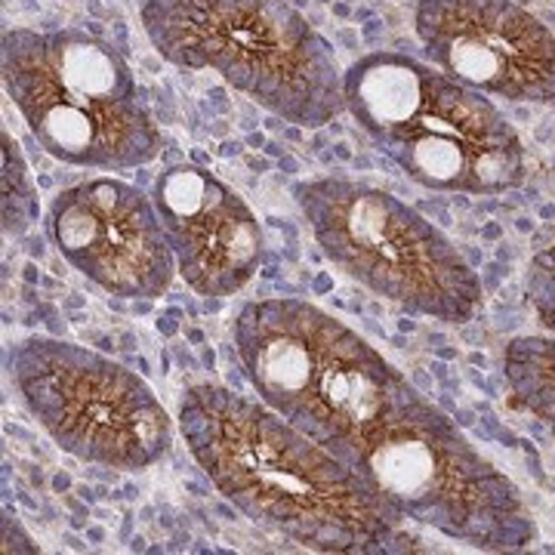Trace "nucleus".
Instances as JSON below:
<instances>
[{"instance_id": "obj_2", "label": "nucleus", "mask_w": 555, "mask_h": 555, "mask_svg": "<svg viewBox=\"0 0 555 555\" xmlns=\"http://www.w3.org/2000/svg\"><path fill=\"white\" fill-rule=\"evenodd\" d=\"M346 112L408 179L433 192L503 195L528 173L494 102L408 53H367L343 72Z\"/></svg>"}, {"instance_id": "obj_1", "label": "nucleus", "mask_w": 555, "mask_h": 555, "mask_svg": "<svg viewBox=\"0 0 555 555\" xmlns=\"http://www.w3.org/2000/svg\"><path fill=\"white\" fill-rule=\"evenodd\" d=\"M179 433L219 494L259 528L327 555L392 553L401 518L291 420L214 383L179 398Z\"/></svg>"}, {"instance_id": "obj_11", "label": "nucleus", "mask_w": 555, "mask_h": 555, "mask_svg": "<svg viewBox=\"0 0 555 555\" xmlns=\"http://www.w3.org/2000/svg\"><path fill=\"white\" fill-rule=\"evenodd\" d=\"M179 278L210 299H229L259 272L266 238L232 185L195 164L167 167L152 189Z\"/></svg>"}, {"instance_id": "obj_4", "label": "nucleus", "mask_w": 555, "mask_h": 555, "mask_svg": "<svg viewBox=\"0 0 555 555\" xmlns=\"http://www.w3.org/2000/svg\"><path fill=\"white\" fill-rule=\"evenodd\" d=\"M139 22L160 60L214 72L294 127L346 112L334 47L287 0H145Z\"/></svg>"}, {"instance_id": "obj_5", "label": "nucleus", "mask_w": 555, "mask_h": 555, "mask_svg": "<svg viewBox=\"0 0 555 555\" xmlns=\"http://www.w3.org/2000/svg\"><path fill=\"white\" fill-rule=\"evenodd\" d=\"M3 90L40 149L87 170H137L160 155V127L139 102L137 75L105 40L78 28H7Z\"/></svg>"}, {"instance_id": "obj_10", "label": "nucleus", "mask_w": 555, "mask_h": 555, "mask_svg": "<svg viewBox=\"0 0 555 555\" xmlns=\"http://www.w3.org/2000/svg\"><path fill=\"white\" fill-rule=\"evenodd\" d=\"M414 28L429 62L478 93L555 102V35L513 0H420Z\"/></svg>"}, {"instance_id": "obj_14", "label": "nucleus", "mask_w": 555, "mask_h": 555, "mask_svg": "<svg viewBox=\"0 0 555 555\" xmlns=\"http://www.w3.org/2000/svg\"><path fill=\"white\" fill-rule=\"evenodd\" d=\"M528 294L540 321L555 334V247L543 250L528 272Z\"/></svg>"}, {"instance_id": "obj_3", "label": "nucleus", "mask_w": 555, "mask_h": 555, "mask_svg": "<svg viewBox=\"0 0 555 555\" xmlns=\"http://www.w3.org/2000/svg\"><path fill=\"white\" fill-rule=\"evenodd\" d=\"M232 337L259 401L346 463L411 386L367 339L306 299L244 302Z\"/></svg>"}, {"instance_id": "obj_12", "label": "nucleus", "mask_w": 555, "mask_h": 555, "mask_svg": "<svg viewBox=\"0 0 555 555\" xmlns=\"http://www.w3.org/2000/svg\"><path fill=\"white\" fill-rule=\"evenodd\" d=\"M503 371L518 404L540 416L555 436V339H513L506 346Z\"/></svg>"}, {"instance_id": "obj_7", "label": "nucleus", "mask_w": 555, "mask_h": 555, "mask_svg": "<svg viewBox=\"0 0 555 555\" xmlns=\"http://www.w3.org/2000/svg\"><path fill=\"white\" fill-rule=\"evenodd\" d=\"M318 250L339 272L411 315L469 321L481 281L454 241L377 185L321 177L294 185Z\"/></svg>"}, {"instance_id": "obj_13", "label": "nucleus", "mask_w": 555, "mask_h": 555, "mask_svg": "<svg viewBox=\"0 0 555 555\" xmlns=\"http://www.w3.org/2000/svg\"><path fill=\"white\" fill-rule=\"evenodd\" d=\"M0 164H3V235L7 238H22L35 219H38V198H35V182L25 167L20 145L13 142L10 130H3V152H0Z\"/></svg>"}, {"instance_id": "obj_8", "label": "nucleus", "mask_w": 555, "mask_h": 555, "mask_svg": "<svg viewBox=\"0 0 555 555\" xmlns=\"http://www.w3.org/2000/svg\"><path fill=\"white\" fill-rule=\"evenodd\" d=\"M7 374L22 408L80 463L142 473L173 448V420L145 379L87 346L25 337Z\"/></svg>"}, {"instance_id": "obj_6", "label": "nucleus", "mask_w": 555, "mask_h": 555, "mask_svg": "<svg viewBox=\"0 0 555 555\" xmlns=\"http://www.w3.org/2000/svg\"><path fill=\"white\" fill-rule=\"evenodd\" d=\"M398 518L476 550H521L537 528L518 488L408 386L349 460Z\"/></svg>"}, {"instance_id": "obj_9", "label": "nucleus", "mask_w": 555, "mask_h": 555, "mask_svg": "<svg viewBox=\"0 0 555 555\" xmlns=\"http://www.w3.org/2000/svg\"><path fill=\"white\" fill-rule=\"evenodd\" d=\"M43 229L56 254L108 297L158 299L179 275L155 201L124 179L93 177L56 192Z\"/></svg>"}]
</instances>
